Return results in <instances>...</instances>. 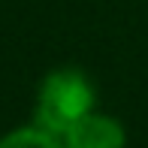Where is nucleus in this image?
Masks as SVG:
<instances>
[{
    "label": "nucleus",
    "instance_id": "f257e3e1",
    "mask_svg": "<svg viewBox=\"0 0 148 148\" xmlns=\"http://www.w3.org/2000/svg\"><path fill=\"white\" fill-rule=\"evenodd\" d=\"M94 103H97V91L91 79L76 66H60L39 82L33 124L60 139L73 124L91 115Z\"/></svg>",
    "mask_w": 148,
    "mask_h": 148
},
{
    "label": "nucleus",
    "instance_id": "f03ea898",
    "mask_svg": "<svg viewBox=\"0 0 148 148\" xmlns=\"http://www.w3.org/2000/svg\"><path fill=\"white\" fill-rule=\"evenodd\" d=\"M60 142L64 148H127V133L115 115L94 109L79 124H73L60 136Z\"/></svg>",
    "mask_w": 148,
    "mask_h": 148
},
{
    "label": "nucleus",
    "instance_id": "7ed1b4c3",
    "mask_svg": "<svg viewBox=\"0 0 148 148\" xmlns=\"http://www.w3.org/2000/svg\"><path fill=\"white\" fill-rule=\"evenodd\" d=\"M0 148H64V142L33 124V127H18V130L6 133L0 139Z\"/></svg>",
    "mask_w": 148,
    "mask_h": 148
}]
</instances>
